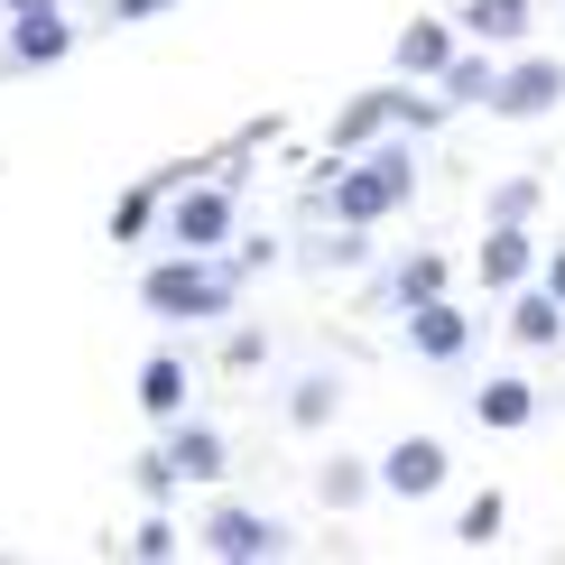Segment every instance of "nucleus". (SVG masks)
<instances>
[{
	"label": "nucleus",
	"instance_id": "obj_14",
	"mask_svg": "<svg viewBox=\"0 0 565 565\" xmlns=\"http://www.w3.org/2000/svg\"><path fill=\"white\" fill-rule=\"evenodd\" d=\"M177 185H185V168H158V177H139V185H130V195H121V204H111V242H139V232H149V223H158V204H168V195H177Z\"/></svg>",
	"mask_w": 565,
	"mask_h": 565
},
{
	"label": "nucleus",
	"instance_id": "obj_23",
	"mask_svg": "<svg viewBox=\"0 0 565 565\" xmlns=\"http://www.w3.org/2000/svg\"><path fill=\"white\" fill-rule=\"evenodd\" d=\"M537 195H547L537 177H501V185H491V223H529V214H537Z\"/></svg>",
	"mask_w": 565,
	"mask_h": 565
},
{
	"label": "nucleus",
	"instance_id": "obj_30",
	"mask_svg": "<svg viewBox=\"0 0 565 565\" xmlns=\"http://www.w3.org/2000/svg\"><path fill=\"white\" fill-rule=\"evenodd\" d=\"M0 10H10V19H19V10H56V0H0Z\"/></svg>",
	"mask_w": 565,
	"mask_h": 565
},
{
	"label": "nucleus",
	"instance_id": "obj_18",
	"mask_svg": "<svg viewBox=\"0 0 565 565\" xmlns=\"http://www.w3.org/2000/svg\"><path fill=\"white\" fill-rule=\"evenodd\" d=\"M316 491H324V510H362L371 491H381V473H371V463H352V455H334L316 473Z\"/></svg>",
	"mask_w": 565,
	"mask_h": 565
},
{
	"label": "nucleus",
	"instance_id": "obj_19",
	"mask_svg": "<svg viewBox=\"0 0 565 565\" xmlns=\"http://www.w3.org/2000/svg\"><path fill=\"white\" fill-rule=\"evenodd\" d=\"M445 103H491V84H501V65H491V56H463V46H455V65H445Z\"/></svg>",
	"mask_w": 565,
	"mask_h": 565
},
{
	"label": "nucleus",
	"instance_id": "obj_2",
	"mask_svg": "<svg viewBox=\"0 0 565 565\" xmlns=\"http://www.w3.org/2000/svg\"><path fill=\"white\" fill-rule=\"evenodd\" d=\"M417 195V149L408 139H371L362 158H334V185H324V204H334V223H390L398 204Z\"/></svg>",
	"mask_w": 565,
	"mask_h": 565
},
{
	"label": "nucleus",
	"instance_id": "obj_7",
	"mask_svg": "<svg viewBox=\"0 0 565 565\" xmlns=\"http://www.w3.org/2000/svg\"><path fill=\"white\" fill-rule=\"evenodd\" d=\"M371 473H381L390 501H436V491H445V445H436V436H398Z\"/></svg>",
	"mask_w": 565,
	"mask_h": 565
},
{
	"label": "nucleus",
	"instance_id": "obj_29",
	"mask_svg": "<svg viewBox=\"0 0 565 565\" xmlns=\"http://www.w3.org/2000/svg\"><path fill=\"white\" fill-rule=\"evenodd\" d=\"M537 278H547V288L565 297V250H547V260H537Z\"/></svg>",
	"mask_w": 565,
	"mask_h": 565
},
{
	"label": "nucleus",
	"instance_id": "obj_26",
	"mask_svg": "<svg viewBox=\"0 0 565 565\" xmlns=\"http://www.w3.org/2000/svg\"><path fill=\"white\" fill-rule=\"evenodd\" d=\"M324 260H334V269H362V260H371V242H362V223H343L334 242H324Z\"/></svg>",
	"mask_w": 565,
	"mask_h": 565
},
{
	"label": "nucleus",
	"instance_id": "obj_27",
	"mask_svg": "<svg viewBox=\"0 0 565 565\" xmlns=\"http://www.w3.org/2000/svg\"><path fill=\"white\" fill-rule=\"evenodd\" d=\"M260 352H269V334H250V324H232V334H223V362H232V371H250Z\"/></svg>",
	"mask_w": 565,
	"mask_h": 565
},
{
	"label": "nucleus",
	"instance_id": "obj_24",
	"mask_svg": "<svg viewBox=\"0 0 565 565\" xmlns=\"http://www.w3.org/2000/svg\"><path fill=\"white\" fill-rule=\"evenodd\" d=\"M324 417H334V381H297V398H288V427H324Z\"/></svg>",
	"mask_w": 565,
	"mask_h": 565
},
{
	"label": "nucleus",
	"instance_id": "obj_25",
	"mask_svg": "<svg viewBox=\"0 0 565 565\" xmlns=\"http://www.w3.org/2000/svg\"><path fill=\"white\" fill-rule=\"evenodd\" d=\"M177 455H168V445H158V455H139V491H149V501H177Z\"/></svg>",
	"mask_w": 565,
	"mask_h": 565
},
{
	"label": "nucleus",
	"instance_id": "obj_4",
	"mask_svg": "<svg viewBox=\"0 0 565 565\" xmlns=\"http://www.w3.org/2000/svg\"><path fill=\"white\" fill-rule=\"evenodd\" d=\"M556 103H565V65L556 56H520V65H501V84H491L482 111H501V121H547Z\"/></svg>",
	"mask_w": 565,
	"mask_h": 565
},
{
	"label": "nucleus",
	"instance_id": "obj_28",
	"mask_svg": "<svg viewBox=\"0 0 565 565\" xmlns=\"http://www.w3.org/2000/svg\"><path fill=\"white\" fill-rule=\"evenodd\" d=\"M158 10H177V0H111V19H121V29H130V19H158Z\"/></svg>",
	"mask_w": 565,
	"mask_h": 565
},
{
	"label": "nucleus",
	"instance_id": "obj_16",
	"mask_svg": "<svg viewBox=\"0 0 565 565\" xmlns=\"http://www.w3.org/2000/svg\"><path fill=\"white\" fill-rule=\"evenodd\" d=\"M473 417H482L491 436H520L529 417H537V390H529V381H482V390H473Z\"/></svg>",
	"mask_w": 565,
	"mask_h": 565
},
{
	"label": "nucleus",
	"instance_id": "obj_15",
	"mask_svg": "<svg viewBox=\"0 0 565 565\" xmlns=\"http://www.w3.org/2000/svg\"><path fill=\"white\" fill-rule=\"evenodd\" d=\"M139 408H149L158 427L185 417V362H177V352H149V362H139Z\"/></svg>",
	"mask_w": 565,
	"mask_h": 565
},
{
	"label": "nucleus",
	"instance_id": "obj_5",
	"mask_svg": "<svg viewBox=\"0 0 565 565\" xmlns=\"http://www.w3.org/2000/svg\"><path fill=\"white\" fill-rule=\"evenodd\" d=\"M204 556H223V565H260V556H288V529H278L269 510H242V501H223L214 520H204Z\"/></svg>",
	"mask_w": 565,
	"mask_h": 565
},
{
	"label": "nucleus",
	"instance_id": "obj_22",
	"mask_svg": "<svg viewBox=\"0 0 565 565\" xmlns=\"http://www.w3.org/2000/svg\"><path fill=\"white\" fill-rule=\"evenodd\" d=\"M501 520H510L501 491H473V501H463V520H455V537H463V547H491V537H501Z\"/></svg>",
	"mask_w": 565,
	"mask_h": 565
},
{
	"label": "nucleus",
	"instance_id": "obj_13",
	"mask_svg": "<svg viewBox=\"0 0 565 565\" xmlns=\"http://www.w3.org/2000/svg\"><path fill=\"white\" fill-rule=\"evenodd\" d=\"M510 334H520L529 352H547L556 334H565V297L537 278V288H510Z\"/></svg>",
	"mask_w": 565,
	"mask_h": 565
},
{
	"label": "nucleus",
	"instance_id": "obj_9",
	"mask_svg": "<svg viewBox=\"0 0 565 565\" xmlns=\"http://www.w3.org/2000/svg\"><path fill=\"white\" fill-rule=\"evenodd\" d=\"M529 278H537V232L529 223H491L482 232V288L510 297V288H529Z\"/></svg>",
	"mask_w": 565,
	"mask_h": 565
},
{
	"label": "nucleus",
	"instance_id": "obj_17",
	"mask_svg": "<svg viewBox=\"0 0 565 565\" xmlns=\"http://www.w3.org/2000/svg\"><path fill=\"white\" fill-rule=\"evenodd\" d=\"M463 29L482 46H520L529 38V0H463Z\"/></svg>",
	"mask_w": 565,
	"mask_h": 565
},
{
	"label": "nucleus",
	"instance_id": "obj_6",
	"mask_svg": "<svg viewBox=\"0 0 565 565\" xmlns=\"http://www.w3.org/2000/svg\"><path fill=\"white\" fill-rule=\"evenodd\" d=\"M398 103H408V84H381V93H352V103L324 121V158H362L371 139L398 130Z\"/></svg>",
	"mask_w": 565,
	"mask_h": 565
},
{
	"label": "nucleus",
	"instance_id": "obj_10",
	"mask_svg": "<svg viewBox=\"0 0 565 565\" xmlns=\"http://www.w3.org/2000/svg\"><path fill=\"white\" fill-rule=\"evenodd\" d=\"M75 56V29L56 10H19L10 19V65H65Z\"/></svg>",
	"mask_w": 565,
	"mask_h": 565
},
{
	"label": "nucleus",
	"instance_id": "obj_12",
	"mask_svg": "<svg viewBox=\"0 0 565 565\" xmlns=\"http://www.w3.org/2000/svg\"><path fill=\"white\" fill-rule=\"evenodd\" d=\"M168 455H177V473H185V482H223V473H232L223 436L204 427V417H177V427H168Z\"/></svg>",
	"mask_w": 565,
	"mask_h": 565
},
{
	"label": "nucleus",
	"instance_id": "obj_20",
	"mask_svg": "<svg viewBox=\"0 0 565 565\" xmlns=\"http://www.w3.org/2000/svg\"><path fill=\"white\" fill-rule=\"evenodd\" d=\"M427 297H445V260H436V250H417V260L390 278V306L408 316V306H427Z\"/></svg>",
	"mask_w": 565,
	"mask_h": 565
},
{
	"label": "nucleus",
	"instance_id": "obj_11",
	"mask_svg": "<svg viewBox=\"0 0 565 565\" xmlns=\"http://www.w3.org/2000/svg\"><path fill=\"white\" fill-rule=\"evenodd\" d=\"M445 65H455V29H445V19H408V29H398V75L436 84Z\"/></svg>",
	"mask_w": 565,
	"mask_h": 565
},
{
	"label": "nucleus",
	"instance_id": "obj_1",
	"mask_svg": "<svg viewBox=\"0 0 565 565\" xmlns=\"http://www.w3.org/2000/svg\"><path fill=\"white\" fill-rule=\"evenodd\" d=\"M232 297H242V260H223V250H168L139 269V306L158 324H214L232 316Z\"/></svg>",
	"mask_w": 565,
	"mask_h": 565
},
{
	"label": "nucleus",
	"instance_id": "obj_8",
	"mask_svg": "<svg viewBox=\"0 0 565 565\" xmlns=\"http://www.w3.org/2000/svg\"><path fill=\"white\" fill-rule=\"evenodd\" d=\"M408 343H417V362H463L473 352V316L455 297H427V306H408Z\"/></svg>",
	"mask_w": 565,
	"mask_h": 565
},
{
	"label": "nucleus",
	"instance_id": "obj_21",
	"mask_svg": "<svg viewBox=\"0 0 565 565\" xmlns=\"http://www.w3.org/2000/svg\"><path fill=\"white\" fill-rule=\"evenodd\" d=\"M177 547H185V529L168 520V501H149V520L130 529V556H139V565H168Z\"/></svg>",
	"mask_w": 565,
	"mask_h": 565
},
{
	"label": "nucleus",
	"instance_id": "obj_3",
	"mask_svg": "<svg viewBox=\"0 0 565 565\" xmlns=\"http://www.w3.org/2000/svg\"><path fill=\"white\" fill-rule=\"evenodd\" d=\"M232 223H242L232 185H177V204H168V242L177 250H223Z\"/></svg>",
	"mask_w": 565,
	"mask_h": 565
}]
</instances>
